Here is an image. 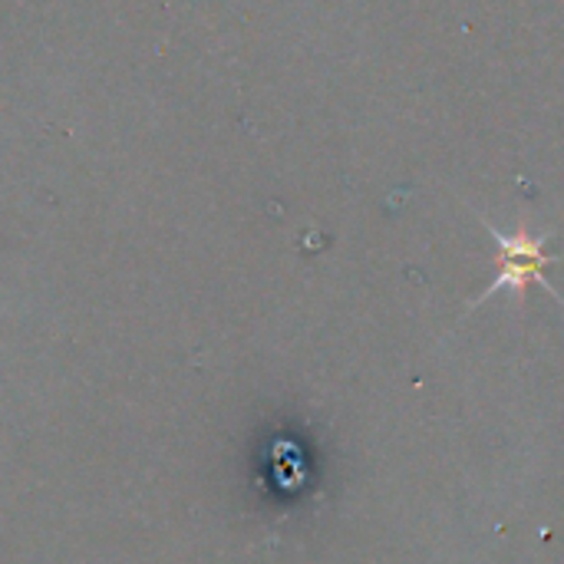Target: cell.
Returning <instances> with one entry per match:
<instances>
[{"mask_svg": "<svg viewBox=\"0 0 564 564\" xmlns=\"http://www.w3.org/2000/svg\"><path fill=\"white\" fill-rule=\"evenodd\" d=\"M482 225H486V231L496 238V245H499V251H502V271H499L496 281L473 301V307L482 304V301H489L492 294H499V291H506V288H512L519 297H525V288H529V284H542L558 304H564L562 294L545 281V264H555V261H558L555 254L545 251L549 235H529L525 228H519L516 235H502V231H499L496 225H489L486 218H482Z\"/></svg>", "mask_w": 564, "mask_h": 564, "instance_id": "cell-1", "label": "cell"}]
</instances>
